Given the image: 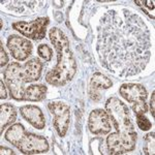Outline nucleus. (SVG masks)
<instances>
[{
  "label": "nucleus",
  "mask_w": 155,
  "mask_h": 155,
  "mask_svg": "<svg viewBox=\"0 0 155 155\" xmlns=\"http://www.w3.org/2000/svg\"><path fill=\"white\" fill-rule=\"evenodd\" d=\"M7 97V92H6V88L5 85L3 84V81H0V98L1 99H5Z\"/></svg>",
  "instance_id": "22"
},
{
  "label": "nucleus",
  "mask_w": 155,
  "mask_h": 155,
  "mask_svg": "<svg viewBox=\"0 0 155 155\" xmlns=\"http://www.w3.org/2000/svg\"><path fill=\"white\" fill-rule=\"evenodd\" d=\"M154 132H150L145 137V141H144V153L148 154V155H153L155 153V149H154Z\"/></svg>",
  "instance_id": "16"
},
{
  "label": "nucleus",
  "mask_w": 155,
  "mask_h": 155,
  "mask_svg": "<svg viewBox=\"0 0 155 155\" xmlns=\"http://www.w3.org/2000/svg\"><path fill=\"white\" fill-rule=\"evenodd\" d=\"M0 131L3 132L7 126L14 123L17 119V110L11 104H3L0 107Z\"/></svg>",
  "instance_id": "14"
},
{
  "label": "nucleus",
  "mask_w": 155,
  "mask_h": 155,
  "mask_svg": "<svg viewBox=\"0 0 155 155\" xmlns=\"http://www.w3.org/2000/svg\"><path fill=\"white\" fill-rule=\"evenodd\" d=\"M112 86H113V82L109 78L104 76L101 72H95L91 78V81H90L88 88L90 98L96 102L99 101L101 99V90L111 88Z\"/></svg>",
  "instance_id": "11"
},
{
  "label": "nucleus",
  "mask_w": 155,
  "mask_h": 155,
  "mask_svg": "<svg viewBox=\"0 0 155 155\" xmlns=\"http://www.w3.org/2000/svg\"><path fill=\"white\" fill-rule=\"evenodd\" d=\"M50 113L54 116L53 124L60 137H64L71 122L69 106L61 101H52L48 104Z\"/></svg>",
  "instance_id": "7"
},
{
  "label": "nucleus",
  "mask_w": 155,
  "mask_h": 155,
  "mask_svg": "<svg viewBox=\"0 0 155 155\" xmlns=\"http://www.w3.org/2000/svg\"><path fill=\"white\" fill-rule=\"evenodd\" d=\"M0 150H1V153L2 155L3 154H9V155H14L15 154V152L12 151V150H11V149H8V148H5V147H3V146H1L0 147Z\"/></svg>",
  "instance_id": "24"
},
{
  "label": "nucleus",
  "mask_w": 155,
  "mask_h": 155,
  "mask_svg": "<svg viewBox=\"0 0 155 155\" xmlns=\"http://www.w3.org/2000/svg\"><path fill=\"white\" fill-rule=\"evenodd\" d=\"M120 95L131 104L145 102L148 96L146 88L140 84H123L119 89Z\"/></svg>",
  "instance_id": "10"
},
{
  "label": "nucleus",
  "mask_w": 155,
  "mask_h": 155,
  "mask_svg": "<svg viewBox=\"0 0 155 155\" xmlns=\"http://www.w3.org/2000/svg\"><path fill=\"white\" fill-rule=\"evenodd\" d=\"M134 3H137V6H140L142 9H143V12H146L147 15L150 17V18L154 19V3L155 2L152 0V1H150V0H144V1H141V0H137V1H134Z\"/></svg>",
  "instance_id": "17"
},
{
  "label": "nucleus",
  "mask_w": 155,
  "mask_h": 155,
  "mask_svg": "<svg viewBox=\"0 0 155 155\" xmlns=\"http://www.w3.org/2000/svg\"><path fill=\"white\" fill-rule=\"evenodd\" d=\"M7 48L15 59L19 61L26 60L32 53V44L28 39L19 35H11L7 39Z\"/></svg>",
  "instance_id": "9"
},
{
  "label": "nucleus",
  "mask_w": 155,
  "mask_h": 155,
  "mask_svg": "<svg viewBox=\"0 0 155 155\" xmlns=\"http://www.w3.org/2000/svg\"><path fill=\"white\" fill-rule=\"evenodd\" d=\"M88 127L94 134H107L111 131V120L107 111L101 109L93 110L89 115Z\"/></svg>",
  "instance_id": "8"
},
{
  "label": "nucleus",
  "mask_w": 155,
  "mask_h": 155,
  "mask_svg": "<svg viewBox=\"0 0 155 155\" xmlns=\"http://www.w3.org/2000/svg\"><path fill=\"white\" fill-rule=\"evenodd\" d=\"M4 80L11 95L16 101H24L26 79L24 71L18 62H12L4 71Z\"/></svg>",
  "instance_id": "5"
},
{
  "label": "nucleus",
  "mask_w": 155,
  "mask_h": 155,
  "mask_svg": "<svg viewBox=\"0 0 155 155\" xmlns=\"http://www.w3.org/2000/svg\"><path fill=\"white\" fill-rule=\"evenodd\" d=\"M20 113L23 116V118L29 122L33 127L37 129L45 128L46 125V120H45V116L42 114L41 110L36 106H32V104H28V106H24L20 109Z\"/></svg>",
  "instance_id": "12"
},
{
  "label": "nucleus",
  "mask_w": 155,
  "mask_h": 155,
  "mask_svg": "<svg viewBox=\"0 0 155 155\" xmlns=\"http://www.w3.org/2000/svg\"><path fill=\"white\" fill-rule=\"evenodd\" d=\"M137 124L140 127V129L144 131L149 130L152 127V123L150 122V120L147 117L144 116V114L137 115Z\"/></svg>",
  "instance_id": "19"
},
{
  "label": "nucleus",
  "mask_w": 155,
  "mask_h": 155,
  "mask_svg": "<svg viewBox=\"0 0 155 155\" xmlns=\"http://www.w3.org/2000/svg\"><path fill=\"white\" fill-rule=\"evenodd\" d=\"M154 104H155V92L153 91L152 93V97H151V101H150V107H151V114L152 116H155L154 114V111H155V107H154Z\"/></svg>",
  "instance_id": "23"
},
{
  "label": "nucleus",
  "mask_w": 155,
  "mask_h": 155,
  "mask_svg": "<svg viewBox=\"0 0 155 155\" xmlns=\"http://www.w3.org/2000/svg\"><path fill=\"white\" fill-rule=\"evenodd\" d=\"M132 110H134L136 115H141V114H145L148 111V107H147L146 101L137 102V104H132Z\"/></svg>",
  "instance_id": "20"
},
{
  "label": "nucleus",
  "mask_w": 155,
  "mask_h": 155,
  "mask_svg": "<svg viewBox=\"0 0 155 155\" xmlns=\"http://www.w3.org/2000/svg\"><path fill=\"white\" fill-rule=\"evenodd\" d=\"M96 50L107 71L118 77L136 76L150 59L149 29L130 9H109L97 27Z\"/></svg>",
  "instance_id": "1"
},
{
  "label": "nucleus",
  "mask_w": 155,
  "mask_h": 155,
  "mask_svg": "<svg viewBox=\"0 0 155 155\" xmlns=\"http://www.w3.org/2000/svg\"><path fill=\"white\" fill-rule=\"evenodd\" d=\"M50 41L57 52V64L46 74V81L53 86H64L72 80L77 72V62L69 41L60 28L53 27L49 31Z\"/></svg>",
  "instance_id": "3"
},
{
  "label": "nucleus",
  "mask_w": 155,
  "mask_h": 155,
  "mask_svg": "<svg viewBox=\"0 0 155 155\" xmlns=\"http://www.w3.org/2000/svg\"><path fill=\"white\" fill-rule=\"evenodd\" d=\"M37 53L45 61H51L52 59V49L48 45H41L37 48Z\"/></svg>",
  "instance_id": "18"
},
{
  "label": "nucleus",
  "mask_w": 155,
  "mask_h": 155,
  "mask_svg": "<svg viewBox=\"0 0 155 155\" xmlns=\"http://www.w3.org/2000/svg\"><path fill=\"white\" fill-rule=\"evenodd\" d=\"M47 87L44 85H31L26 88L24 93V101H41L46 97Z\"/></svg>",
  "instance_id": "15"
},
{
  "label": "nucleus",
  "mask_w": 155,
  "mask_h": 155,
  "mask_svg": "<svg viewBox=\"0 0 155 155\" xmlns=\"http://www.w3.org/2000/svg\"><path fill=\"white\" fill-rule=\"evenodd\" d=\"M42 62L39 59L33 58L26 62L24 65V76L26 79V82H34L41 78L42 71Z\"/></svg>",
  "instance_id": "13"
},
{
  "label": "nucleus",
  "mask_w": 155,
  "mask_h": 155,
  "mask_svg": "<svg viewBox=\"0 0 155 155\" xmlns=\"http://www.w3.org/2000/svg\"><path fill=\"white\" fill-rule=\"evenodd\" d=\"M5 140L24 154L46 153L49 150L48 141L44 137L27 132L20 123L14 124L7 129Z\"/></svg>",
  "instance_id": "4"
},
{
  "label": "nucleus",
  "mask_w": 155,
  "mask_h": 155,
  "mask_svg": "<svg viewBox=\"0 0 155 155\" xmlns=\"http://www.w3.org/2000/svg\"><path fill=\"white\" fill-rule=\"evenodd\" d=\"M49 23V18L42 17L31 22H15L12 24V28L28 38L33 41H41L46 36L47 27Z\"/></svg>",
  "instance_id": "6"
},
{
  "label": "nucleus",
  "mask_w": 155,
  "mask_h": 155,
  "mask_svg": "<svg viewBox=\"0 0 155 155\" xmlns=\"http://www.w3.org/2000/svg\"><path fill=\"white\" fill-rule=\"evenodd\" d=\"M7 62H8V57H7L5 51H4L2 42H0V66H5Z\"/></svg>",
  "instance_id": "21"
},
{
  "label": "nucleus",
  "mask_w": 155,
  "mask_h": 155,
  "mask_svg": "<svg viewBox=\"0 0 155 155\" xmlns=\"http://www.w3.org/2000/svg\"><path fill=\"white\" fill-rule=\"evenodd\" d=\"M106 111L116 128L107 139V145L111 154H125L134 149L137 131L131 121L129 109L117 97H111L106 102Z\"/></svg>",
  "instance_id": "2"
}]
</instances>
